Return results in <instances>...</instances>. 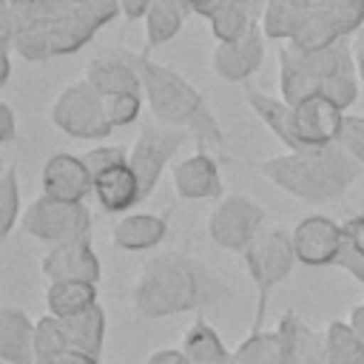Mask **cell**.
<instances>
[{"instance_id": "obj_1", "label": "cell", "mask_w": 364, "mask_h": 364, "mask_svg": "<svg viewBox=\"0 0 364 364\" xmlns=\"http://www.w3.org/2000/svg\"><path fill=\"white\" fill-rule=\"evenodd\" d=\"M119 54L134 65V71L142 80V94L148 100V108L159 125L168 128H182L196 136L199 148L208 145H222L225 134L210 111L208 100L171 65L151 60L145 51H128L119 48Z\"/></svg>"}, {"instance_id": "obj_2", "label": "cell", "mask_w": 364, "mask_h": 364, "mask_svg": "<svg viewBox=\"0 0 364 364\" xmlns=\"http://www.w3.org/2000/svg\"><path fill=\"white\" fill-rule=\"evenodd\" d=\"M219 293L213 276L182 253H159L148 259L131 287L134 310L142 318H165L202 307Z\"/></svg>"}, {"instance_id": "obj_3", "label": "cell", "mask_w": 364, "mask_h": 364, "mask_svg": "<svg viewBox=\"0 0 364 364\" xmlns=\"http://www.w3.org/2000/svg\"><path fill=\"white\" fill-rule=\"evenodd\" d=\"M6 9L14 26L11 48L28 63L74 54L97 34L74 0H17Z\"/></svg>"}, {"instance_id": "obj_4", "label": "cell", "mask_w": 364, "mask_h": 364, "mask_svg": "<svg viewBox=\"0 0 364 364\" xmlns=\"http://www.w3.org/2000/svg\"><path fill=\"white\" fill-rule=\"evenodd\" d=\"M358 74L353 48L336 43L316 54H296L287 46L279 51V88L282 100L296 108L307 97H327L341 111L358 100Z\"/></svg>"}, {"instance_id": "obj_5", "label": "cell", "mask_w": 364, "mask_h": 364, "mask_svg": "<svg viewBox=\"0 0 364 364\" xmlns=\"http://www.w3.org/2000/svg\"><path fill=\"white\" fill-rule=\"evenodd\" d=\"M262 176L276 188L287 191L304 202H330L347 193V188L358 179L361 165L338 145L290 151L282 156H270L259 165Z\"/></svg>"}, {"instance_id": "obj_6", "label": "cell", "mask_w": 364, "mask_h": 364, "mask_svg": "<svg viewBox=\"0 0 364 364\" xmlns=\"http://www.w3.org/2000/svg\"><path fill=\"white\" fill-rule=\"evenodd\" d=\"M48 119L63 134H68L74 139H102L114 131L108 117H105L102 97L85 80L65 85L54 97V102L48 108Z\"/></svg>"}, {"instance_id": "obj_7", "label": "cell", "mask_w": 364, "mask_h": 364, "mask_svg": "<svg viewBox=\"0 0 364 364\" xmlns=\"http://www.w3.org/2000/svg\"><path fill=\"white\" fill-rule=\"evenodd\" d=\"M23 233L48 242V245H65L74 239H88L91 230V213L82 202H60L51 196H37L20 216Z\"/></svg>"}, {"instance_id": "obj_8", "label": "cell", "mask_w": 364, "mask_h": 364, "mask_svg": "<svg viewBox=\"0 0 364 364\" xmlns=\"http://www.w3.org/2000/svg\"><path fill=\"white\" fill-rule=\"evenodd\" d=\"M296 250H293V236L284 230H267L259 233L250 247L245 250V270L253 279L256 290H259V310H256V327L264 316V304H267V293L270 287H276L296 264Z\"/></svg>"}, {"instance_id": "obj_9", "label": "cell", "mask_w": 364, "mask_h": 364, "mask_svg": "<svg viewBox=\"0 0 364 364\" xmlns=\"http://www.w3.org/2000/svg\"><path fill=\"white\" fill-rule=\"evenodd\" d=\"M264 222L262 205H256L250 196L228 193L219 199V205L210 210L208 233L210 239L225 250H247L250 242L259 236V228Z\"/></svg>"}, {"instance_id": "obj_10", "label": "cell", "mask_w": 364, "mask_h": 364, "mask_svg": "<svg viewBox=\"0 0 364 364\" xmlns=\"http://www.w3.org/2000/svg\"><path fill=\"white\" fill-rule=\"evenodd\" d=\"M191 134L182 131V128H168V125H159V122H148L142 125L131 154H128V165L134 168L136 179H139V188H142V199L156 188L159 182V173L165 171L168 159L185 145Z\"/></svg>"}, {"instance_id": "obj_11", "label": "cell", "mask_w": 364, "mask_h": 364, "mask_svg": "<svg viewBox=\"0 0 364 364\" xmlns=\"http://www.w3.org/2000/svg\"><path fill=\"white\" fill-rule=\"evenodd\" d=\"M264 31L259 26V20L247 28L245 37H239L236 43H219L210 54V68L219 80L228 82H245L250 74H256L262 68L264 60Z\"/></svg>"}, {"instance_id": "obj_12", "label": "cell", "mask_w": 364, "mask_h": 364, "mask_svg": "<svg viewBox=\"0 0 364 364\" xmlns=\"http://www.w3.org/2000/svg\"><path fill=\"white\" fill-rule=\"evenodd\" d=\"M293 250L296 259L301 264L310 267H324V264H336L344 236H341V225H336L327 216H307L293 228Z\"/></svg>"}, {"instance_id": "obj_13", "label": "cell", "mask_w": 364, "mask_h": 364, "mask_svg": "<svg viewBox=\"0 0 364 364\" xmlns=\"http://www.w3.org/2000/svg\"><path fill=\"white\" fill-rule=\"evenodd\" d=\"M43 276L51 282H100V259L91 247V239H74L65 245H54L43 262Z\"/></svg>"}, {"instance_id": "obj_14", "label": "cell", "mask_w": 364, "mask_h": 364, "mask_svg": "<svg viewBox=\"0 0 364 364\" xmlns=\"http://www.w3.org/2000/svg\"><path fill=\"white\" fill-rule=\"evenodd\" d=\"M293 111H296V136L301 151L336 145L344 119V111L336 102H330L327 97H307Z\"/></svg>"}, {"instance_id": "obj_15", "label": "cell", "mask_w": 364, "mask_h": 364, "mask_svg": "<svg viewBox=\"0 0 364 364\" xmlns=\"http://www.w3.org/2000/svg\"><path fill=\"white\" fill-rule=\"evenodd\" d=\"M40 185H43V196H51L60 202H82L94 191V179L82 156H74V154H54L51 159H46Z\"/></svg>"}, {"instance_id": "obj_16", "label": "cell", "mask_w": 364, "mask_h": 364, "mask_svg": "<svg viewBox=\"0 0 364 364\" xmlns=\"http://www.w3.org/2000/svg\"><path fill=\"white\" fill-rule=\"evenodd\" d=\"M82 80H85L100 97L142 94V80H139V74L134 71V65L119 54V48L94 57V60L85 65Z\"/></svg>"}, {"instance_id": "obj_17", "label": "cell", "mask_w": 364, "mask_h": 364, "mask_svg": "<svg viewBox=\"0 0 364 364\" xmlns=\"http://www.w3.org/2000/svg\"><path fill=\"white\" fill-rule=\"evenodd\" d=\"M171 182L182 199H216L222 196V179L213 156L196 151L171 168Z\"/></svg>"}, {"instance_id": "obj_18", "label": "cell", "mask_w": 364, "mask_h": 364, "mask_svg": "<svg viewBox=\"0 0 364 364\" xmlns=\"http://www.w3.org/2000/svg\"><path fill=\"white\" fill-rule=\"evenodd\" d=\"M276 330L284 344V364H330L324 336H316L296 313H284Z\"/></svg>"}, {"instance_id": "obj_19", "label": "cell", "mask_w": 364, "mask_h": 364, "mask_svg": "<svg viewBox=\"0 0 364 364\" xmlns=\"http://www.w3.org/2000/svg\"><path fill=\"white\" fill-rule=\"evenodd\" d=\"M94 196L105 210L122 213L131 205L142 202V188H139L134 168L128 162H119V165L102 171L100 176H94Z\"/></svg>"}, {"instance_id": "obj_20", "label": "cell", "mask_w": 364, "mask_h": 364, "mask_svg": "<svg viewBox=\"0 0 364 364\" xmlns=\"http://www.w3.org/2000/svg\"><path fill=\"white\" fill-rule=\"evenodd\" d=\"M0 358L6 364H37L34 324L17 307L0 310Z\"/></svg>"}, {"instance_id": "obj_21", "label": "cell", "mask_w": 364, "mask_h": 364, "mask_svg": "<svg viewBox=\"0 0 364 364\" xmlns=\"http://www.w3.org/2000/svg\"><path fill=\"white\" fill-rule=\"evenodd\" d=\"M245 102L250 105V111L282 139V145H287L290 151H301L299 136H296V111L279 97H267L253 85H245Z\"/></svg>"}, {"instance_id": "obj_22", "label": "cell", "mask_w": 364, "mask_h": 364, "mask_svg": "<svg viewBox=\"0 0 364 364\" xmlns=\"http://www.w3.org/2000/svg\"><path fill=\"white\" fill-rule=\"evenodd\" d=\"M310 17V0H267L259 11V26L267 40H293Z\"/></svg>"}, {"instance_id": "obj_23", "label": "cell", "mask_w": 364, "mask_h": 364, "mask_svg": "<svg viewBox=\"0 0 364 364\" xmlns=\"http://www.w3.org/2000/svg\"><path fill=\"white\" fill-rule=\"evenodd\" d=\"M165 233H168V222L162 216L131 213L114 225L111 239L122 250H148V247H156L165 239Z\"/></svg>"}, {"instance_id": "obj_24", "label": "cell", "mask_w": 364, "mask_h": 364, "mask_svg": "<svg viewBox=\"0 0 364 364\" xmlns=\"http://www.w3.org/2000/svg\"><path fill=\"white\" fill-rule=\"evenodd\" d=\"M97 304V284L91 282H51L46 287L48 316L71 318Z\"/></svg>"}, {"instance_id": "obj_25", "label": "cell", "mask_w": 364, "mask_h": 364, "mask_svg": "<svg viewBox=\"0 0 364 364\" xmlns=\"http://www.w3.org/2000/svg\"><path fill=\"white\" fill-rule=\"evenodd\" d=\"M188 6L182 0H151L148 11H145V37H148V48L162 46L168 40H173L188 17Z\"/></svg>"}, {"instance_id": "obj_26", "label": "cell", "mask_w": 364, "mask_h": 364, "mask_svg": "<svg viewBox=\"0 0 364 364\" xmlns=\"http://www.w3.org/2000/svg\"><path fill=\"white\" fill-rule=\"evenodd\" d=\"M63 324H65V333L71 338V350L74 353H85L91 358H100L102 333H105V313L100 310V304L88 307L80 316L63 318Z\"/></svg>"}, {"instance_id": "obj_27", "label": "cell", "mask_w": 364, "mask_h": 364, "mask_svg": "<svg viewBox=\"0 0 364 364\" xmlns=\"http://www.w3.org/2000/svg\"><path fill=\"white\" fill-rule=\"evenodd\" d=\"M182 353L191 364H233V353L222 344V338L205 321H193L182 338Z\"/></svg>"}, {"instance_id": "obj_28", "label": "cell", "mask_w": 364, "mask_h": 364, "mask_svg": "<svg viewBox=\"0 0 364 364\" xmlns=\"http://www.w3.org/2000/svg\"><path fill=\"white\" fill-rule=\"evenodd\" d=\"M310 11L338 37L355 34L364 26V3L358 0H310Z\"/></svg>"}, {"instance_id": "obj_29", "label": "cell", "mask_w": 364, "mask_h": 364, "mask_svg": "<svg viewBox=\"0 0 364 364\" xmlns=\"http://www.w3.org/2000/svg\"><path fill=\"white\" fill-rule=\"evenodd\" d=\"M233 364H284V344L279 330L276 333L253 330L233 350Z\"/></svg>"}, {"instance_id": "obj_30", "label": "cell", "mask_w": 364, "mask_h": 364, "mask_svg": "<svg viewBox=\"0 0 364 364\" xmlns=\"http://www.w3.org/2000/svg\"><path fill=\"white\" fill-rule=\"evenodd\" d=\"M324 344L330 364H364V341L347 321H330L324 330Z\"/></svg>"}, {"instance_id": "obj_31", "label": "cell", "mask_w": 364, "mask_h": 364, "mask_svg": "<svg viewBox=\"0 0 364 364\" xmlns=\"http://www.w3.org/2000/svg\"><path fill=\"white\" fill-rule=\"evenodd\" d=\"M65 353H74V350H71V338L65 333L63 318L43 316L34 324V355H37V364L51 361V358H60Z\"/></svg>"}, {"instance_id": "obj_32", "label": "cell", "mask_w": 364, "mask_h": 364, "mask_svg": "<svg viewBox=\"0 0 364 364\" xmlns=\"http://www.w3.org/2000/svg\"><path fill=\"white\" fill-rule=\"evenodd\" d=\"M20 216V188L14 168H6L0 173V236H9L14 222Z\"/></svg>"}, {"instance_id": "obj_33", "label": "cell", "mask_w": 364, "mask_h": 364, "mask_svg": "<svg viewBox=\"0 0 364 364\" xmlns=\"http://www.w3.org/2000/svg\"><path fill=\"white\" fill-rule=\"evenodd\" d=\"M102 108L105 117L111 122V128H125L139 117L142 108V94H114V97H102Z\"/></svg>"}, {"instance_id": "obj_34", "label": "cell", "mask_w": 364, "mask_h": 364, "mask_svg": "<svg viewBox=\"0 0 364 364\" xmlns=\"http://www.w3.org/2000/svg\"><path fill=\"white\" fill-rule=\"evenodd\" d=\"M336 145L344 148V151L364 168V117H350V114H344L341 128H338V136H336Z\"/></svg>"}, {"instance_id": "obj_35", "label": "cell", "mask_w": 364, "mask_h": 364, "mask_svg": "<svg viewBox=\"0 0 364 364\" xmlns=\"http://www.w3.org/2000/svg\"><path fill=\"white\" fill-rule=\"evenodd\" d=\"M82 162H85V168H88V173L94 179L102 171H108V168H114L119 162H128V156H125V151L119 145H100V148H91L88 154H82Z\"/></svg>"}, {"instance_id": "obj_36", "label": "cell", "mask_w": 364, "mask_h": 364, "mask_svg": "<svg viewBox=\"0 0 364 364\" xmlns=\"http://www.w3.org/2000/svg\"><path fill=\"white\" fill-rule=\"evenodd\" d=\"M74 6L80 9V14L100 31L105 23H111L117 14H122L119 0H74Z\"/></svg>"}, {"instance_id": "obj_37", "label": "cell", "mask_w": 364, "mask_h": 364, "mask_svg": "<svg viewBox=\"0 0 364 364\" xmlns=\"http://www.w3.org/2000/svg\"><path fill=\"white\" fill-rule=\"evenodd\" d=\"M341 236H344V245L353 247L355 253L364 256V216H353L341 225Z\"/></svg>"}, {"instance_id": "obj_38", "label": "cell", "mask_w": 364, "mask_h": 364, "mask_svg": "<svg viewBox=\"0 0 364 364\" xmlns=\"http://www.w3.org/2000/svg\"><path fill=\"white\" fill-rule=\"evenodd\" d=\"M338 267H344L355 282H361L364 284V256L361 253H355L353 247H347V245H341V253H338V262H336Z\"/></svg>"}, {"instance_id": "obj_39", "label": "cell", "mask_w": 364, "mask_h": 364, "mask_svg": "<svg viewBox=\"0 0 364 364\" xmlns=\"http://www.w3.org/2000/svg\"><path fill=\"white\" fill-rule=\"evenodd\" d=\"M145 364H191V361L182 350H156V353L148 355Z\"/></svg>"}, {"instance_id": "obj_40", "label": "cell", "mask_w": 364, "mask_h": 364, "mask_svg": "<svg viewBox=\"0 0 364 364\" xmlns=\"http://www.w3.org/2000/svg\"><path fill=\"white\" fill-rule=\"evenodd\" d=\"M350 48H353V60H355V74H358V80H361V85H364V26L353 34Z\"/></svg>"}, {"instance_id": "obj_41", "label": "cell", "mask_w": 364, "mask_h": 364, "mask_svg": "<svg viewBox=\"0 0 364 364\" xmlns=\"http://www.w3.org/2000/svg\"><path fill=\"white\" fill-rule=\"evenodd\" d=\"M148 6H151V0H119V9H122V17H125V20H139V17H145Z\"/></svg>"}, {"instance_id": "obj_42", "label": "cell", "mask_w": 364, "mask_h": 364, "mask_svg": "<svg viewBox=\"0 0 364 364\" xmlns=\"http://www.w3.org/2000/svg\"><path fill=\"white\" fill-rule=\"evenodd\" d=\"M0 122H3V131H0V139L3 142H11L14 139V111L9 102L0 105Z\"/></svg>"}, {"instance_id": "obj_43", "label": "cell", "mask_w": 364, "mask_h": 364, "mask_svg": "<svg viewBox=\"0 0 364 364\" xmlns=\"http://www.w3.org/2000/svg\"><path fill=\"white\" fill-rule=\"evenodd\" d=\"M225 6H233V9H247V11H262V0H213V11L216 9H225ZM210 11V14H213Z\"/></svg>"}, {"instance_id": "obj_44", "label": "cell", "mask_w": 364, "mask_h": 364, "mask_svg": "<svg viewBox=\"0 0 364 364\" xmlns=\"http://www.w3.org/2000/svg\"><path fill=\"white\" fill-rule=\"evenodd\" d=\"M43 364H97V358L85 355V353H65L60 358H51V361H43Z\"/></svg>"}, {"instance_id": "obj_45", "label": "cell", "mask_w": 364, "mask_h": 364, "mask_svg": "<svg viewBox=\"0 0 364 364\" xmlns=\"http://www.w3.org/2000/svg\"><path fill=\"white\" fill-rule=\"evenodd\" d=\"M350 327H353V333L364 341V304H355L353 310H350V321H347Z\"/></svg>"}, {"instance_id": "obj_46", "label": "cell", "mask_w": 364, "mask_h": 364, "mask_svg": "<svg viewBox=\"0 0 364 364\" xmlns=\"http://www.w3.org/2000/svg\"><path fill=\"white\" fill-rule=\"evenodd\" d=\"M185 6H188V11H193V14H199V17H210V11H213V0H182Z\"/></svg>"}, {"instance_id": "obj_47", "label": "cell", "mask_w": 364, "mask_h": 364, "mask_svg": "<svg viewBox=\"0 0 364 364\" xmlns=\"http://www.w3.org/2000/svg\"><path fill=\"white\" fill-rule=\"evenodd\" d=\"M0 85L9 82V74H11V60H9V51H0Z\"/></svg>"}, {"instance_id": "obj_48", "label": "cell", "mask_w": 364, "mask_h": 364, "mask_svg": "<svg viewBox=\"0 0 364 364\" xmlns=\"http://www.w3.org/2000/svg\"><path fill=\"white\" fill-rule=\"evenodd\" d=\"M0 3H17V0H0Z\"/></svg>"}, {"instance_id": "obj_49", "label": "cell", "mask_w": 364, "mask_h": 364, "mask_svg": "<svg viewBox=\"0 0 364 364\" xmlns=\"http://www.w3.org/2000/svg\"><path fill=\"white\" fill-rule=\"evenodd\" d=\"M264 3H267V0H262V6H264Z\"/></svg>"}, {"instance_id": "obj_50", "label": "cell", "mask_w": 364, "mask_h": 364, "mask_svg": "<svg viewBox=\"0 0 364 364\" xmlns=\"http://www.w3.org/2000/svg\"><path fill=\"white\" fill-rule=\"evenodd\" d=\"M358 3H364V0H358Z\"/></svg>"}]
</instances>
